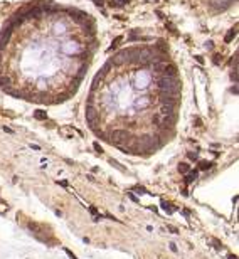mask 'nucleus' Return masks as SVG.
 Wrapping results in <instances>:
<instances>
[{
  "label": "nucleus",
  "mask_w": 239,
  "mask_h": 259,
  "mask_svg": "<svg viewBox=\"0 0 239 259\" xmlns=\"http://www.w3.org/2000/svg\"><path fill=\"white\" fill-rule=\"evenodd\" d=\"M157 86L160 91H172V89H178L180 82L177 77H168V76H162L157 81Z\"/></svg>",
  "instance_id": "nucleus-1"
},
{
  "label": "nucleus",
  "mask_w": 239,
  "mask_h": 259,
  "mask_svg": "<svg viewBox=\"0 0 239 259\" xmlns=\"http://www.w3.org/2000/svg\"><path fill=\"white\" fill-rule=\"evenodd\" d=\"M111 137H113V140H111V143L115 145H120L123 140H126L128 138V133L125 131V130H115L113 133H111Z\"/></svg>",
  "instance_id": "nucleus-2"
},
{
  "label": "nucleus",
  "mask_w": 239,
  "mask_h": 259,
  "mask_svg": "<svg viewBox=\"0 0 239 259\" xmlns=\"http://www.w3.org/2000/svg\"><path fill=\"white\" fill-rule=\"evenodd\" d=\"M86 120H88L89 126H91V128H94V123H96V120H98V115H96L94 108H88V109H86Z\"/></svg>",
  "instance_id": "nucleus-3"
},
{
  "label": "nucleus",
  "mask_w": 239,
  "mask_h": 259,
  "mask_svg": "<svg viewBox=\"0 0 239 259\" xmlns=\"http://www.w3.org/2000/svg\"><path fill=\"white\" fill-rule=\"evenodd\" d=\"M175 106H170V104H162L160 106V116H172L175 115Z\"/></svg>",
  "instance_id": "nucleus-4"
},
{
  "label": "nucleus",
  "mask_w": 239,
  "mask_h": 259,
  "mask_svg": "<svg viewBox=\"0 0 239 259\" xmlns=\"http://www.w3.org/2000/svg\"><path fill=\"white\" fill-rule=\"evenodd\" d=\"M177 74V68L173 64H165V69H164V76H168V77H175Z\"/></svg>",
  "instance_id": "nucleus-5"
},
{
  "label": "nucleus",
  "mask_w": 239,
  "mask_h": 259,
  "mask_svg": "<svg viewBox=\"0 0 239 259\" xmlns=\"http://www.w3.org/2000/svg\"><path fill=\"white\" fill-rule=\"evenodd\" d=\"M135 86H137V88H147V86H148V77H147V76H138L137 77V82H135Z\"/></svg>",
  "instance_id": "nucleus-6"
},
{
  "label": "nucleus",
  "mask_w": 239,
  "mask_h": 259,
  "mask_svg": "<svg viewBox=\"0 0 239 259\" xmlns=\"http://www.w3.org/2000/svg\"><path fill=\"white\" fill-rule=\"evenodd\" d=\"M197 175H199V172H197V170H189V172H187V177L184 178L185 184H190V182H194V180L197 178Z\"/></svg>",
  "instance_id": "nucleus-7"
},
{
  "label": "nucleus",
  "mask_w": 239,
  "mask_h": 259,
  "mask_svg": "<svg viewBox=\"0 0 239 259\" xmlns=\"http://www.w3.org/2000/svg\"><path fill=\"white\" fill-rule=\"evenodd\" d=\"M236 35H238V29H236V27H232L231 30H229V32L226 34V37H224V42H227V44H229V42H231L232 39L236 37Z\"/></svg>",
  "instance_id": "nucleus-8"
},
{
  "label": "nucleus",
  "mask_w": 239,
  "mask_h": 259,
  "mask_svg": "<svg viewBox=\"0 0 239 259\" xmlns=\"http://www.w3.org/2000/svg\"><path fill=\"white\" fill-rule=\"evenodd\" d=\"M160 207H162V210H165L167 214H173V212H175V207H170V204H168V202H165V200H162Z\"/></svg>",
  "instance_id": "nucleus-9"
},
{
  "label": "nucleus",
  "mask_w": 239,
  "mask_h": 259,
  "mask_svg": "<svg viewBox=\"0 0 239 259\" xmlns=\"http://www.w3.org/2000/svg\"><path fill=\"white\" fill-rule=\"evenodd\" d=\"M34 118L35 120H46V118H47V113H46L44 109H35Z\"/></svg>",
  "instance_id": "nucleus-10"
},
{
  "label": "nucleus",
  "mask_w": 239,
  "mask_h": 259,
  "mask_svg": "<svg viewBox=\"0 0 239 259\" xmlns=\"http://www.w3.org/2000/svg\"><path fill=\"white\" fill-rule=\"evenodd\" d=\"M64 32H66V27H64V25H62V24H56L54 25V34H64Z\"/></svg>",
  "instance_id": "nucleus-11"
},
{
  "label": "nucleus",
  "mask_w": 239,
  "mask_h": 259,
  "mask_svg": "<svg viewBox=\"0 0 239 259\" xmlns=\"http://www.w3.org/2000/svg\"><path fill=\"white\" fill-rule=\"evenodd\" d=\"M211 167H212L211 162H205V160L199 162V170H207V168H211Z\"/></svg>",
  "instance_id": "nucleus-12"
},
{
  "label": "nucleus",
  "mask_w": 239,
  "mask_h": 259,
  "mask_svg": "<svg viewBox=\"0 0 239 259\" xmlns=\"http://www.w3.org/2000/svg\"><path fill=\"white\" fill-rule=\"evenodd\" d=\"M189 170H190V165L189 163H180L178 165V172H180V173H187Z\"/></svg>",
  "instance_id": "nucleus-13"
},
{
  "label": "nucleus",
  "mask_w": 239,
  "mask_h": 259,
  "mask_svg": "<svg viewBox=\"0 0 239 259\" xmlns=\"http://www.w3.org/2000/svg\"><path fill=\"white\" fill-rule=\"evenodd\" d=\"M165 69V64H160V62H153V71H157V72H164Z\"/></svg>",
  "instance_id": "nucleus-14"
},
{
  "label": "nucleus",
  "mask_w": 239,
  "mask_h": 259,
  "mask_svg": "<svg viewBox=\"0 0 239 259\" xmlns=\"http://www.w3.org/2000/svg\"><path fill=\"white\" fill-rule=\"evenodd\" d=\"M109 163L113 165V167H116V168H118V170H121V172H125V168H123V167H121V165L118 163V162H116V160H113V158H111V160H109Z\"/></svg>",
  "instance_id": "nucleus-15"
},
{
  "label": "nucleus",
  "mask_w": 239,
  "mask_h": 259,
  "mask_svg": "<svg viewBox=\"0 0 239 259\" xmlns=\"http://www.w3.org/2000/svg\"><path fill=\"white\" fill-rule=\"evenodd\" d=\"M93 148H94V150L98 151V153H103V148H101V145L98 143V141H94V143H93Z\"/></svg>",
  "instance_id": "nucleus-16"
},
{
  "label": "nucleus",
  "mask_w": 239,
  "mask_h": 259,
  "mask_svg": "<svg viewBox=\"0 0 239 259\" xmlns=\"http://www.w3.org/2000/svg\"><path fill=\"white\" fill-rule=\"evenodd\" d=\"M137 104H138V106H145V104H148V98H143L142 101L138 99V101H137Z\"/></svg>",
  "instance_id": "nucleus-17"
},
{
  "label": "nucleus",
  "mask_w": 239,
  "mask_h": 259,
  "mask_svg": "<svg viewBox=\"0 0 239 259\" xmlns=\"http://www.w3.org/2000/svg\"><path fill=\"white\" fill-rule=\"evenodd\" d=\"M135 192H138V194H148L145 187H135Z\"/></svg>",
  "instance_id": "nucleus-18"
},
{
  "label": "nucleus",
  "mask_w": 239,
  "mask_h": 259,
  "mask_svg": "<svg viewBox=\"0 0 239 259\" xmlns=\"http://www.w3.org/2000/svg\"><path fill=\"white\" fill-rule=\"evenodd\" d=\"M64 252H66V254H68V256H69V258H71V259H78V258H76V256H74V252H71V251H69V249H68V247H64Z\"/></svg>",
  "instance_id": "nucleus-19"
},
{
  "label": "nucleus",
  "mask_w": 239,
  "mask_h": 259,
  "mask_svg": "<svg viewBox=\"0 0 239 259\" xmlns=\"http://www.w3.org/2000/svg\"><path fill=\"white\" fill-rule=\"evenodd\" d=\"M187 157L190 158V160H197V153H194V151H189V153H187Z\"/></svg>",
  "instance_id": "nucleus-20"
},
{
  "label": "nucleus",
  "mask_w": 239,
  "mask_h": 259,
  "mask_svg": "<svg viewBox=\"0 0 239 259\" xmlns=\"http://www.w3.org/2000/svg\"><path fill=\"white\" fill-rule=\"evenodd\" d=\"M30 148H32L34 151H41V146H39V145H32L30 143Z\"/></svg>",
  "instance_id": "nucleus-21"
},
{
  "label": "nucleus",
  "mask_w": 239,
  "mask_h": 259,
  "mask_svg": "<svg viewBox=\"0 0 239 259\" xmlns=\"http://www.w3.org/2000/svg\"><path fill=\"white\" fill-rule=\"evenodd\" d=\"M231 91L234 93V94H238V84H236V82H234V86L231 88Z\"/></svg>",
  "instance_id": "nucleus-22"
},
{
  "label": "nucleus",
  "mask_w": 239,
  "mask_h": 259,
  "mask_svg": "<svg viewBox=\"0 0 239 259\" xmlns=\"http://www.w3.org/2000/svg\"><path fill=\"white\" fill-rule=\"evenodd\" d=\"M4 131H5V133H14V130L8 128V126H4Z\"/></svg>",
  "instance_id": "nucleus-23"
},
{
  "label": "nucleus",
  "mask_w": 239,
  "mask_h": 259,
  "mask_svg": "<svg viewBox=\"0 0 239 259\" xmlns=\"http://www.w3.org/2000/svg\"><path fill=\"white\" fill-rule=\"evenodd\" d=\"M128 195H130V198H131V200H133V202H138L137 195H133V194H131V192H130V194H128Z\"/></svg>",
  "instance_id": "nucleus-24"
},
{
  "label": "nucleus",
  "mask_w": 239,
  "mask_h": 259,
  "mask_svg": "<svg viewBox=\"0 0 239 259\" xmlns=\"http://www.w3.org/2000/svg\"><path fill=\"white\" fill-rule=\"evenodd\" d=\"M94 4L98 7H103V0H94Z\"/></svg>",
  "instance_id": "nucleus-25"
},
{
  "label": "nucleus",
  "mask_w": 239,
  "mask_h": 259,
  "mask_svg": "<svg viewBox=\"0 0 239 259\" xmlns=\"http://www.w3.org/2000/svg\"><path fill=\"white\" fill-rule=\"evenodd\" d=\"M170 249H172V251H173V252H177V246H175V244H173V242H172V244H170Z\"/></svg>",
  "instance_id": "nucleus-26"
},
{
  "label": "nucleus",
  "mask_w": 239,
  "mask_h": 259,
  "mask_svg": "<svg viewBox=\"0 0 239 259\" xmlns=\"http://www.w3.org/2000/svg\"><path fill=\"white\" fill-rule=\"evenodd\" d=\"M202 123H200V118H195V126H200Z\"/></svg>",
  "instance_id": "nucleus-27"
},
{
  "label": "nucleus",
  "mask_w": 239,
  "mask_h": 259,
  "mask_svg": "<svg viewBox=\"0 0 239 259\" xmlns=\"http://www.w3.org/2000/svg\"><path fill=\"white\" fill-rule=\"evenodd\" d=\"M195 59H197V61L200 62V64H202V62H204V59H202V57H200V56H195Z\"/></svg>",
  "instance_id": "nucleus-28"
},
{
  "label": "nucleus",
  "mask_w": 239,
  "mask_h": 259,
  "mask_svg": "<svg viewBox=\"0 0 239 259\" xmlns=\"http://www.w3.org/2000/svg\"><path fill=\"white\" fill-rule=\"evenodd\" d=\"M229 259H238V256H229Z\"/></svg>",
  "instance_id": "nucleus-29"
},
{
  "label": "nucleus",
  "mask_w": 239,
  "mask_h": 259,
  "mask_svg": "<svg viewBox=\"0 0 239 259\" xmlns=\"http://www.w3.org/2000/svg\"><path fill=\"white\" fill-rule=\"evenodd\" d=\"M155 2H157V0H155Z\"/></svg>",
  "instance_id": "nucleus-30"
}]
</instances>
